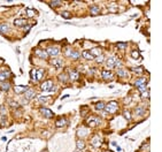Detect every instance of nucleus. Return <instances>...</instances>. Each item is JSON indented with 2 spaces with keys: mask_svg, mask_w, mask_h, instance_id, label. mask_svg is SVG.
Instances as JSON below:
<instances>
[{
  "mask_svg": "<svg viewBox=\"0 0 162 152\" xmlns=\"http://www.w3.org/2000/svg\"><path fill=\"white\" fill-rule=\"evenodd\" d=\"M107 66L109 68H114V67H120L121 66V61L120 59L117 57H115V55H112V57H109L107 59Z\"/></svg>",
  "mask_w": 162,
  "mask_h": 152,
  "instance_id": "obj_1",
  "label": "nucleus"
},
{
  "mask_svg": "<svg viewBox=\"0 0 162 152\" xmlns=\"http://www.w3.org/2000/svg\"><path fill=\"white\" fill-rule=\"evenodd\" d=\"M117 108H118V106H117L116 102H109L107 105H105V108H104V110H106L107 113L113 114V113H115L117 111Z\"/></svg>",
  "mask_w": 162,
  "mask_h": 152,
  "instance_id": "obj_2",
  "label": "nucleus"
},
{
  "mask_svg": "<svg viewBox=\"0 0 162 152\" xmlns=\"http://www.w3.org/2000/svg\"><path fill=\"white\" fill-rule=\"evenodd\" d=\"M43 74H44V70L43 69H33V70H31V78L35 82H38V81L42 80Z\"/></svg>",
  "mask_w": 162,
  "mask_h": 152,
  "instance_id": "obj_3",
  "label": "nucleus"
},
{
  "mask_svg": "<svg viewBox=\"0 0 162 152\" xmlns=\"http://www.w3.org/2000/svg\"><path fill=\"white\" fill-rule=\"evenodd\" d=\"M53 82L52 81H46V82H44L42 84V87H40V89L43 90V91H53Z\"/></svg>",
  "mask_w": 162,
  "mask_h": 152,
  "instance_id": "obj_4",
  "label": "nucleus"
},
{
  "mask_svg": "<svg viewBox=\"0 0 162 152\" xmlns=\"http://www.w3.org/2000/svg\"><path fill=\"white\" fill-rule=\"evenodd\" d=\"M66 55H67V57H71V58H74V59H78V58L80 57V53L78 52V51H74V50L68 48V50L66 51Z\"/></svg>",
  "mask_w": 162,
  "mask_h": 152,
  "instance_id": "obj_5",
  "label": "nucleus"
},
{
  "mask_svg": "<svg viewBox=\"0 0 162 152\" xmlns=\"http://www.w3.org/2000/svg\"><path fill=\"white\" fill-rule=\"evenodd\" d=\"M47 54L48 55H51V57H56L59 53H60V51H59V47H55V46H51V47H48L47 48Z\"/></svg>",
  "mask_w": 162,
  "mask_h": 152,
  "instance_id": "obj_6",
  "label": "nucleus"
},
{
  "mask_svg": "<svg viewBox=\"0 0 162 152\" xmlns=\"http://www.w3.org/2000/svg\"><path fill=\"white\" fill-rule=\"evenodd\" d=\"M24 97L27 100H30L32 99V98L36 97V92H35V90H31V89H28L27 91L24 92Z\"/></svg>",
  "mask_w": 162,
  "mask_h": 152,
  "instance_id": "obj_7",
  "label": "nucleus"
},
{
  "mask_svg": "<svg viewBox=\"0 0 162 152\" xmlns=\"http://www.w3.org/2000/svg\"><path fill=\"white\" fill-rule=\"evenodd\" d=\"M87 123H89V126H91V127H95V126H98L100 123V119L99 117L92 116L87 120Z\"/></svg>",
  "mask_w": 162,
  "mask_h": 152,
  "instance_id": "obj_8",
  "label": "nucleus"
},
{
  "mask_svg": "<svg viewBox=\"0 0 162 152\" xmlns=\"http://www.w3.org/2000/svg\"><path fill=\"white\" fill-rule=\"evenodd\" d=\"M91 144H92L94 147H99V146H101V144H102V140L99 137V136H94V137L92 138Z\"/></svg>",
  "mask_w": 162,
  "mask_h": 152,
  "instance_id": "obj_9",
  "label": "nucleus"
},
{
  "mask_svg": "<svg viewBox=\"0 0 162 152\" xmlns=\"http://www.w3.org/2000/svg\"><path fill=\"white\" fill-rule=\"evenodd\" d=\"M10 76V73L8 70H3L0 72V82H6L7 78H9Z\"/></svg>",
  "mask_w": 162,
  "mask_h": 152,
  "instance_id": "obj_10",
  "label": "nucleus"
},
{
  "mask_svg": "<svg viewBox=\"0 0 162 152\" xmlns=\"http://www.w3.org/2000/svg\"><path fill=\"white\" fill-rule=\"evenodd\" d=\"M40 113H42L44 116H46V117H52L53 115V112L51 110H48V108H46V107H42L40 108Z\"/></svg>",
  "mask_w": 162,
  "mask_h": 152,
  "instance_id": "obj_11",
  "label": "nucleus"
},
{
  "mask_svg": "<svg viewBox=\"0 0 162 152\" xmlns=\"http://www.w3.org/2000/svg\"><path fill=\"white\" fill-rule=\"evenodd\" d=\"M27 90H28V87H25V85H16V87L14 88V91H15L16 93H18V95L24 93Z\"/></svg>",
  "mask_w": 162,
  "mask_h": 152,
  "instance_id": "obj_12",
  "label": "nucleus"
},
{
  "mask_svg": "<svg viewBox=\"0 0 162 152\" xmlns=\"http://www.w3.org/2000/svg\"><path fill=\"white\" fill-rule=\"evenodd\" d=\"M28 23V21L25 20V19H17V20L14 21V24L16 25V27H25Z\"/></svg>",
  "mask_w": 162,
  "mask_h": 152,
  "instance_id": "obj_13",
  "label": "nucleus"
},
{
  "mask_svg": "<svg viewBox=\"0 0 162 152\" xmlns=\"http://www.w3.org/2000/svg\"><path fill=\"white\" fill-rule=\"evenodd\" d=\"M51 62H52V65L54 66L55 68H61V67H62V63H63L62 60L59 59V58H54V59H53Z\"/></svg>",
  "mask_w": 162,
  "mask_h": 152,
  "instance_id": "obj_14",
  "label": "nucleus"
},
{
  "mask_svg": "<svg viewBox=\"0 0 162 152\" xmlns=\"http://www.w3.org/2000/svg\"><path fill=\"white\" fill-rule=\"evenodd\" d=\"M35 53H36V55H37V57L42 58V59H46V58L48 57L47 52H46V51H44V50H36Z\"/></svg>",
  "mask_w": 162,
  "mask_h": 152,
  "instance_id": "obj_15",
  "label": "nucleus"
},
{
  "mask_svg": "<svg viewBox=\"0 0 162 152\" xmlns=\"http://www.w3.org/2000/svg\"><path fill=\"white\" fill-rule=\"evenodd\" d=\"M101 76H102V78H105V80H109V78H113V73L109 72V70H102Z\"/></svg>",
  "mask_w": 162,
  "mask_h": 152,
  "instance_id": "obj_16",
  "label": "nucleus"
},
{
  "mask_svg": "<svg viewBox=\"0 0 162 152\" xmlns=\"http://www.w3.org/2000/svg\"><path fill=\"white\" fill-rule=\"evenodd\" d=\"M87 134H89V130H87V128H85V127H82L77 130V135L79 136V137H84V136H86Z\"/></svg>",
  "mask_w": 162,
  "mask_h": 152,
  "instance_id": "obj_17",
  "label": "nucleus"
},
{
  "mask_svg": "<svg viewBox=\"0 0 162 152\" xmlns=\"http://www.w3.org/2000/svg\"><path fill=\"white\" fill-rule=\"evenodd\" d=\"M69 75H70L69 78L70 80H72V81H76V80L79 78V74H78V72H76V70H70Z\"/></svg>",
  "mask_w": 162,
  "mask_h": 152,
  "instance_id": "obj_18",
  "label": "nucleus"
},
{
  "mask_svg": "<svg viewBox=\"0 0 162 152\" xmlns=\"http://www.w3.org/2000/svg\"><path fill=\"white\" fill-rule=\"evenodd\" d=\"M0 89L3 91H8L10 89V84L8 82H0Z\"/></svg>",
  "mask_w": 162,
  "mask_h": 152,
  "instance_id": "obj_19",
  "label": "nucleus"
},
{
  "mask_svg": "<svg viewBox=\"0 0 162 152\" xmlns=\"http://www.w3.org/2000/svg\"><path fill=\"white\" fill-rule=\"evenodd\" d=\"M90 53L92 54L93 58H97V57H99V55H101V50H100V48H93V50L90 51Z\"/></svg>",
  "mask_w": 162,
  "mask_h": 152,
  "instance_id": "obj_20",
  "label": "nucleus"
},
{
  "mask_svg": "<svg viewBox=\"0 0 162 152\" xmlns=\"http://www.w3.org/2000/svg\"><path fill=\"white\" fill-rule=\"evenodd\" d=\"M117 74H118V76H121V77H127L128 75H129V73H128L125 69L120 68V69H117Z\"/></svg>",
  "mask_w": 162,
  "mask_h": 152,
  "instance_id": "obj_21",
  "label": "nucleus"
},
{
  "mask_svg": "<svg viewBox=\"0 0 162 152\" xmlns=\"http://www.w3.org/2000/svg\"><path fill=\"white\" fill-rule=\"evenodd\" d=\"M82 55H83V58H84V59H86V60H93V59H94V58L92 57V54H91L89 51H84V52L82 53Z\"/></svg>",
  "mask_w": 162,
  "mask_h": 152,
  "instance_id": "obj_22",
  "label": "nucleus"
},
{
  "mask_svg": "<svg viewBox=\"0 0 162 152\" xmlns=\"http://www.w3.org/2000/svg\"><path fill=\"white\" fill-rule=\"evenodd\" d=\"M66 123H67V120H66L65 117H62V119H59V120H57L56 122H55V125H56V127H63Z\"/></svg>",
  "mask_w": 162,
  "mask_h": 152,
  "instance_id": "obj_23",
  "label": "nucleus"
},
{
  "mask_svg": "<svg viewBox=\"0 0 162 152\" xmlns=\"http://www.w3.org/2000/svg\"><path fill=\"white\" fill-rule=\"evenodd\" d=\"M36 14H37V12H36L35 9H32V8H27V15H28V18H33Z\"/></svg>",
  "mask_w": 162,
  "mask_h": 152,
  "instance_id": "obj_24",
  "label": "nucleus"
},
{
  "mask_svg": "<svg viewBox=\"0 0 162 152\" xmlns=\"http://www.w3.org/2000/svg\"><path fill=\"white\" fill-rule=\"evenodd\" d=\"M10 30V28L8 27L7 24H1L0 25V32L1 33H6V32H8Z\"/></svg>",
  "mask_w": 162,
  "mask_h": 152,
  "instance_id": "obj_25",
  "label": "nucleus"
},
{
  "mask_svg": "<svg viewBox=\"0 0 162 152\" xmlns=\"http://www.w3.org/2000/svg\"><path fill=\"white\" fill-rule=\"evenodd\" d=\"M100 13V8L98 6H92L91 7V14L92 15H98Z\"/></svg>",
  "mask_w": 162,
  "mask_h": 152,
  "instance_id": "obj_26",
  "label": "nucleus"
},
{
  "mask_svg": "<svg viewBox=\"0 0 162 152\" xmlns=\"http://www.w3.org/2000/svg\"><path fill=\"white\" fill-rule=\"evenodd\" d=\"M135 113L137 115H144V113H145V110L141 107V106H138V107H136V110H135Z\"/></svg>",
  "mask_w": 162,
  "mask_h": 152,
  "instance_id": "obj_27",
  "label": "nucleus"
},
{
  "mask_svg": "<svg viewBox=\"0 0 162 152\" xmlns=\"http://www.w3.org/2000/svg\"><path fill=\"white\" fill-rule=\"evenodd\" d=\"M131 57L133 58V59L135 60H141V58H140V55H139V52H138V51H132L131 52Z\"/></svg>",
  "mask_w": 162,
  "mask_h": 152,
  "instance_id": "obj_28",
  "label": "nucleus"
},
{
  "mask_svg": "<svg viewBox=\"0 0 162 152\" xmlns=\"http://www.w3.org/2000/svg\"><path fill=\"white\" fill-rule=\"evenodd\" d=\"M132 72L136 73V74H141L144 72V68L143 67H133L132 68Z\"/></svg>",
  "mask_w": 162,
  "mask_h": 152,
  "instance_id": "obj_29",
  "label": "nucleus"
},
{
  "mask_svg": "<svg viewBox=\"0 0 162 152\" xmlns=\"http://www.w3.org/2000/svg\"><path fill=\"white\" fill-rule=\"evenodd\" d=\"M145 81H146V80H145L144 77H140V78H138V80L136 81V83H135V84H136V87H139V85H141V84H145Z\"/></svg>",
  "mask_w": 162,
  "mask_h": 152,
  "instance_id": "obj_30",
  "label": "nucleus"
},
{
  "mask_svg": "<svg viewBox=\"0 0 162 152\" xmlns=\"http://www.w3.org/2000/svg\"><path fill=\"white\" fill-rule=\"evenodd\" d=\"M76 145H77V149L78 150H83L85 147V143L83 142V141H77V144H76Z\"/></svg>",
  "mask_w": 162,
  "mask_h": 152,
  "instance_id": "obj_31",
  "label": "nucleus"
},
{
  "mask_svg": "<svg viewBox=\"0 0 162 152\" xmlns=\"http://www.w3.org/2000/svg\"><path fill=\"white\" fill-rule=\"evenodd\" d=\"M61 4H62V3H61L60 0H55V1H51L50 5L52 6V7H57V6H60Z\"/></svg>",
  "mask_w": 162,
  "mask_h": 152,
  "instance_id": "obj_32",
  "label": "nucleus"
},
{
  "mask_svg": "<svg viewBox=\"0 0 162 152\" xmlns=\"http://www.w3.org/2000/svg\"><path fill=\"white\" fill-rule=\"evenodd\" d=\"M95 61H97L98 63H102L104 62V61H105V57H104V55H99V57H97L95 58Z\"/></svg>",
  "mask_w": 162,
  "mask_h": 152,
  "instance_id": "obj_33",
  "label": "nucleus"
},
{
  "mask_svg": "<svg viewBox=\"0 0 162 152\" xmlns=\"http://www.w3.org/2000/svg\"><path fill=\"white\" fill-rule=\"evenodd\" d=\"M138 90H139L141 93H144V92H146V91H147V88H146V85H145V84H141V85H139V87H138Z\"/></svg>",
  "mask_w": 162,
  "mask_h": 152,
  "instance_id": "obj_34",
  "label": "nucleus"
},
{
  "mask_svg": "<svg viewBox=\"0 0 162 152\" xmlns=\"http://www.w3.org/2000/svg\"><path fill=\"white\" fill-rule=\"evenodd\" d=\"M116 46H117V48H120V50H124V48L127 47V44H125V43H117Z\"/></svg>",
  "mask_w": 162,
  "mask_h": 152,
  "instance_id": "obj_35",
  "label": "nucleus"
},
{
  "mask_svg": "<svg viewBox=\"0 0 162 152\" xmlns=\"http://www.w3.org/2000/svg\"><path fill=\"white\" fill-rule=\"evenodd\" d=\"M95 108H97V110H104V108H105V104L102 102L98 103V104L95 105Z\"/></svg>",
  "mask_w": 162,
  "mask_h": 152,
  "instance_id": "obj_36",
  "label": "nucleus"
},
{
  "mask_svg": "<svg viewBox=\"0 0 162 152\" xmlns=\"http://www.w3.org/2000/svg\"><path fill=\"white\" fill-rule=\"evenodd\" d=\"M123 115H124V117L127 120H131V113L128 112V111H125L124 113H123Z\"/></svg>",
  "mask_w": 162,
  "mask_h": 152,
  "instance_id": "obj_37",
  "label": "nucleus"
},
{
  "mask_svg": "<svg viewBox=\"0 0 162 152\" xmlns=\"http://www.w3.org/2000/svg\"><path fill=\"white\" fill-rule=\"evenodd\" d=\"M0 125H3V126L6 125V115H1V119H0Z\"/></svg>",
  "mask_w": 162,
  "mask_h": 152,
  "instance_id": "obj_38",
  "label": "nucleus"
},
{
  "mask_svg": "<svg viewBox=\"0 0 162 152\" xmlns=\"http://www.w3.org/2000/svg\"><path fill=\"white\" fill-rule=\"evenodd\" d=\"M59 77H60L61 82H66V81H67V75H66V74H61Z\"/></svg>",
  "mask_w": 162,
  "mask_h": 152,
  "instance_id": "obj_39",
  "label": "nucleus"
},
{
  "mask_svg": "<svg viewBox=\"0 0 162 152\" xmlns=\"http://www.w3.org/2000/svg\"><path fill=\"white\" fill-rule=\"evenodd\" d=\"M62 16H63V18H66V19H70V18H71V15H70L69 12H63L62 13Z\"/></svg>",
  "mask_w": 162,
  "mask_h": 152,
  "instance_id": "obj_40",
  "label": "nucleus"
},
{
  "mask_svg": "<svg viewBox=\"0 0 162 152\" xmlns=\"http://www.w3.org/2000/svg\"><path fill=\"white\" fill-rule=\"evenodd\" d=\"M38 100H39L40 103H45L46 100H47V98L44 97V96H40V97H38Z\"/></svg>",
  "mask_w": 162,
  "mask_h": 152,
  "instance_id": "obj_41",
  "label": "nucleus"
},
{
  "mask_svg": "<svg viewBox=\"0 0 162 152\" xmlns=\"http://www.w3.org/2000/svg\"><path fill=\"white\" fill-rule=\"evenodd\" d=\"M24 28H25V30H30V28H31V27H30V25H25Z\"/></svg>",
  "mask_w": 162,
  "mask_h": 152,
  "instance_id": "obj_42",
  "label": "nucleus"
},
{
  "mask_svg": "<svg viewBox=\"0 0 162 152\" xmlns=\"http://www.w3.org/2000/svg\"><path fill=\"white\" fill-rule=\"evenodd\" d=\"M76 152H80V151H76Z\"/></svg>",
  "mask_w": 162,
  "mask_h": 152,
  "instance_id": "obj_43",
  "label": "nucleus"
}]
</instances>
